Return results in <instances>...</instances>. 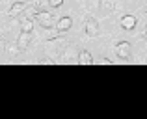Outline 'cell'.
I'll list each match as a JSON object with an SVG mask.
<instances>
[{"label":"cell","instance_id":"obj_1","mask_svg":"<svg viewBox=\"0 0 147 119\" xmlns=\"http://www.w3.org/2000/svg\"><path fill=\"white\" fill-rule=\"evenodd\" d=\"M36 21L39 22L43 28H52L54 26V17H52V13H49V11H37V15H36Z\"/></svg>","mask_w":147,"mask_h":119},{"label":"cell","instance_id":"obj_2","mask_svg":"<svg viewBox=\"0 0 147 119\" xmlns=\"http://www.w3.org/2000/svg\"><path fill=\"white\" fill-rule=\"evenodd\" d=\"M115 56L121 60H129L130 58V43L129 41H121L115 45Z\"/></svg>","mask_w":147,"mask_h":119},{"label":"cell","instance_id":"obj_3","mask_svg":"<svg viewBox=\"0 0 147 119\" xmlns=\"http://www.w3.org/2000/svg\"><path fill=\"white\" fill-rule=\"evenodd\" d=\"M84 30H86V34L90 37H97L99 36V22L95 21L93 17L86 19V22H84Z\"/></svg>","mask_w":147,"mask_h":119},{"label":"cell","instance_id":"obj_4","mask_svg":"<svg viewBox=\"0 0 147 119\" xmlns=\"http://www.w3.org/2000/svg\"><path fill=\"white\" fill-rule=\"evenodd\" d=\"M30 43H32V32H21V34H19L17 45H19V48H21V50H24Z\"/></svg>","mask_w":147,"mask_h":119},{"label":"cell","instance_id":"obj_5","mask_svg":"<svg viewBox=\"0 0 147 119\" xmlns=\"http://www.w3.org/2000/svg\"><path fill=\"white\" fill-rule=\"evenodd\" d=\"M71 26H73V19H71V17H61L60 21L56 22V28L60 30L61 34L67 32V30H71Z\"/></svg>","mask_w":147,"mask_h":119},{"label":"cell","instance_id":"obj_6","mask_svg":"<svg viewBox=\"0 0 147 119\" xmlns=\"http://www.w3.org/2000/svg\"><path fill=\"white\" fill-rule=\"evenodd\" d=\"M24 9H26V4H24V2H15L13 6L9 7L7 15H9V17H19V15H21Z\"/></svg>","mask_w":147,"mask_h":119},{"label":"cell","instance_id":"obj_7","mask_svg":"<svg viewBox=\"0 0 147 119\" xmlns=\"http://www.w3.org/2000/svg\"><path fill=\"white\" fill-rule=\"evenodd\" d=\"M121 26L125 30H134V26H136V17H134V15H123L121 17Z\"/></svg>","mask_w":147,"mask_h":119},{"label":"cell","instance_id":"obj_8","mask_svg":"<svg viewBox=\"0 0 147 119\" xmlns=\"http://www.w3.org/2000/svg\"><path fill=\"white\" fill-rule=\"evenodd\" d=\"M78 63L80 65H91V63H93V58H91V54L88 50H82L78 54Z\"/></svg>","mask_w":147,"mask_h":119},{"label":"cell","instance_id":"obj_9","mask_svg":"<svg viewBox=\"0 0 147 119\" xmlns=\"http://www.w3.org/2000/svg\"><path fill=\"white\" fill-rule=\"evenodd\" d=\"M21 30H22V32H32V30H34V21L28 19V17H24L21 21Z\"/></svg>","mask_w":147,"mask_h":119},{"label":"cell","instance_id":"obj_10","mask_svg":"<svg viewBox=\"0 0 147 119\" xmlns=\"http://www.w3.org/2000/svg\"><path fill=\"white\" fill-rule=\"evenodd\" d=\"M100 9L110 13V11L114 9V0H100Z\"/></svg>","mask_w":147,"mask_h":119},{"label":"cell","instance_id":"obj_11","mask_svg":"<svg viewBox=\"0 0 147 119\" xmlns=\"http://www.w3.org/2000/svg\"><path fill=\"white\" fill-rule=\"evenodd\" d=\"M7 54H11V56H15V54H19V50H21V48H19V45H7Z\"/></svg>","mask_w":147,"mask_h":119},{"label":"cell","instance_id":"obj_12","mask_svg":"<svg viewBox=\"0 0 147 119\" xmlns=\"http://www.w3.org/2000/svg\"><path fill=\"white\" fill-rule=\"evenodd\" d=\"M61 4H63V0H49V6H52V7H60Z\"/></svg>","mask_w":147,"mask_h":119},{"label":"cell","instance_id":"obj_13","mask_svg":"<svg viewBox=\"0 0 147 119\" xmlns=\"http://www.w3.org/2000/svg\"><path fill=\"white\" fill-rule=\"evenodd\" d=\"M60 34H61V32H60V30L56 28V30H52V32H50L49 36H47V39H54V37H58V36H60Z\"/></svg>","mask_w":147,"mask_h":119},{"label":"cell","instance_id":"obj_14","mask_svg":"<svg viewBox=\"0 0 147 119\" xmlns=\"http://www.w3.org/2000/svg\"><path fill=\"white\" fill-rule=\"evenodd\" d=\"M100 63H102V65H110V63H112V60H108V58H102V60H100Z\"/></svg>","mask_w":147,"mask_h":119},{"label":"cell","instance_id":"obj_15","mask_svg":"<svg viewBox=\"0 0 147 119\" xmlns=\"http://www.w3.org/2000/svg\"><path fill=\"white\" fill-rule=\"evenodd\" d=\"M144 37H145V39H147V30H145V32H144Z\"/></svg>","mask_w":147,"mask_h":119}]
</instances>
